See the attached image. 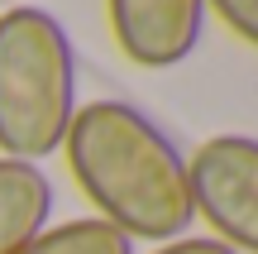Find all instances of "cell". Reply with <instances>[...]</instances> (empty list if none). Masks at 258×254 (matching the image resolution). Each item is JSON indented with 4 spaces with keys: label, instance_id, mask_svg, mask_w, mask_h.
Returning a JSON list of instances; mask_svg holds the SVG:
<instances>
[{
    "label": "cell",
    "instance_id": "1",
    "mask_svg": "<svg viewBox=\"0 0 258 254\" xmlns=\"http://www.w3.org/2000/svg\"><path fill=\"white\" fill-rule=\"evenodd\" d=\"M62 154L82 197H91L96 216L120 235L172 245L191 230L186 154L139 106L115 96L77 106Z\"/></svg>",
    "mask_w": 258,
    "mask_h": 254
},
{
    "label": "cell",
    "instance_id": "2",
    "mask_svg": "<svg viewBox=\"0 0 258 254\" xmlns=\"http://www.w3.org/2000/svg\"><path fill=\"white\" fill-rule=\"evenodd\" d=\"M77 115V53L57 15L15 5L0 15V159L38 163L62 149Z\"/></svg>",
    "mask_w": 258,
    "mask_h": 254
},
{
    "label": "cell",
    "instance_id": "3",
    "mask_svg": "<svg viewBox=\"0 0 258 254\" xmlns=\"http://www.w3.org/2000/svg\"><path fill=\"white\" fill-rule=\"evenodd\" d=\"M191 207L234 254H258V139L215 134L186 159Z\"/></svg>",
    "mask_w": 258,
    "mask_h": 254
},
{
    "label": "cell",
    "instance_id": "4",
    "mask_svg": "<svg viewBox=\"0 0 258 254\" xmlns=\"http://www.w3.org/2000/svg\"><path fill=\"white\" fill-rule=\"evenodd\" d=\"M110 34L134 67L163 72L201 43L206 0H105Z\"/></svg>",
    "mask_w": 258,
    "mask_h": 254
},
{
    "label": "cell",
    "instance_id": "5",
    "mask_svg": "<svg viewBox=\"0 0 258 254\" xmlns=\"http://www.w3.org/2000/svg\"><path fill=\"white\" fill-rule=\"evenodd\" d=\"M53 216V182L38 163L0 159V254H19Z\"/></svg>",
    "mask_w": 258,
    "mask_h": 254
},
{
    "label": "cell",
    "instance_id": "6",
    "mask_svg": "<svg viewBox=\"0 0 258 254\" xmlns=\"http://www.w3.org/2000/svg\"><path fill=\"white\" fill-rule=\"evenodd\" d=\"M19 254H134V240L120 235L115 226H105L101 216H82V221L38 230Z\"/></svg>",
    "mask_w": 258,
    "mask_h": 254
},
{
    "label": "cell",
    "instance_id": "7",
    "mask_svg": "<svg viewBox=\"0 0 258 254\" xmlns=\"http://www.w3.org/2000/svg\"><path fill=\"white\" fill-rule=\"evenodd\" d=\"M249 48H258V0H206Z\"/></svg>",
    "mask_w": 258,
    "mask_h": 254
},
{
    "label": "cell",
    "instance_id": "8",
    "mask_svg": "<svg viewBox=\"0 0 258 254\" xmlns=\"http://www.w3.org/2000/svg\"><path fill=\"white\" fill-rule=\"evenodd\" d=\"M153 254H234L230 245H220L215 235H182L172 245H158Z\"/></svg>",
    "mask_w": 258,
    "mask_h": 254
}]
</instances>
